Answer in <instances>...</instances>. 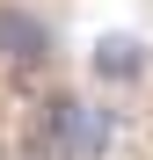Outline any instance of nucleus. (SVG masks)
Listing matches in <instances>:
<instances>
[{"label":"nucleus","instance_id":"obj_1","mask_svg":"<svg viewBox=\"0 0 153 160\" xmlns=\"http://www.w3.org/2000/svg\"><path fill=\"white\" fill-rule=\"evenodd\" d=\"M51 138H59L73 160H102L117 146V117L102 109V102H59V117H51Z\"/></svg>","mask_w":153,"mask_h":160},{"label":"nucleus","instance_id":"obj_2","mask_svg":"<svg viewBox=\"0 0 153 160\" xmlns=\"http://www.w3.org/2000/svg\"><path fill=\"white\" fill-rule=\"evenodd\" d=\"M0 51H8L15 66H44L51 58V29L29 15H15V8H0Z\"/></svg>","mask_w":153,"mask_h":160},{"label":"nucleus","instance_id":"obj_3","mask_svg":"<svg viewBox=\"0 0 153 160\" xmlns=\"http://www.w3.org/2000/svg\"><path fill=\"white\" fill-rule=\"evenodd\" d=\"M139 73H146L139 37H102L95 44V80H139Z\"/></svg>","mask_w":153,"mask_h":160}]
</instances>
